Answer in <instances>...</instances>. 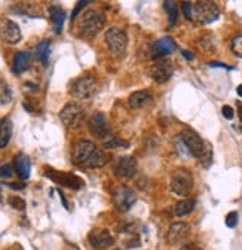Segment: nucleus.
<instances>
[{
  "label": "nucleus",
  "mask_w": 242,
  "mask_h": 250,
  "mask_svg": "<svg viewBox=\"0 0 242 250\" xmlns=\"http://www.w3.org/2000/svg\"><path fill=\"white\" fill-rule=\"evenodd\" d=\"M181 9H183V14H185V17L189 19V21H192L193 18H192V14H193V5L190 3V2H181Z\"/></svg>",
  "instance_id": "473e14b6"
},
{
  "label": "nucleus",
  "mask_w": 242,
  "mask_h": 250,
  "mask_svg": "<svg viewBox=\"0 0 242 250\" xmlns=\"http://www.w3.org/2000/svg\"><path fill=\"white\" fill-rule=\"evenodd\" d=\"M88 241L95 250H106L114 244V238L107 230H94L93 232H89Z\"/></svg>",
  "instance_id": "dca6fc26"
},
{
  "label": "nucleus",
  "mask_w": 242,
  "mask_h": 250,
  "mask_svg": "<svg viewBox=\"0 0 242 250\" xmlns=\"http://www.w3.org/2000/svg\"><path fill=\"white\" fill-rule=\"evenodd\" d=\"M238 219H239L238 213H236V212H230V213L226 216V227L235 228V227L238 225Z\"/></svg>",
  "instance_id": "2f4dec72"
},
{
  "label": "nucleus",
  "mask_w": 242,
  "mask_h": 250,
  "mask_svg": "<svg viewBox=\"0 0 242 250\" xmlns=\"http://www.w3.org/2000/svg\"><path fill=\"white\" fill-rule=\"evenodd\" d=\"M88 130L98 140H106L110 135V125L107 116L103 112H95L88 119Z\"/></svg>",
  "instance_id": "6e6552de"
},
{
  "label": "nucleus",
  "mask_w": 242,
  "mask_h": 250,
  "mask_svg": "<svg viewBox=\"0 0 242 250\" xmlns=\"http://www.w3.org/2000/svg\"><path fill=\"white\" fill-rule=\"evenodd\" d=\"M86 112L85 107L79 103H69L63 107V110L59 112V119H61L63 125L69 130H76L82 125L85 121Z\"/></svg>",
  "instance_id": "20e7f679"
},
{
  "label": "nucleus",
  "mask_w": 242,
  "mask_h": 250,
  "mask_svg": "<svg viewBox=\"0 0 242 250\" xmlns=\"http://www.w3.org/2000/svg\"><path fill=\"white\" fill-rule=\"evenodd\" d=\"M21 38L22 35L19 30V25L9 18L0 17V39L9 45H17L21 40Z\"/></svg>",
  "instance_id": "9d476101"
},
{
  "label": "nucleus",
  "mask_w": 242,
  "mask_h": 250,
  "mask_svg": "<svg viewBox=\"0 0 242 250\" xmlns=\"http://www.w3.org/2000/svg\"><path fill=\"white\" fill-rule=\"evenodd\" d=\"M236 93H238L239 97H242V85H239V87L236 88Z\"/></svg>",
  "instance_id": "ea45409f"
},
{
  "label": "nucleus",
  "mask_w": 242,
  "mask_h": 250,
  "mask_svg": "<svg viewBox=\"0 0 242 250\" xmlns=\"http://www.w3.org/2000/svg\"><path fill=\"white\" fill-rule=\"evenodd\" d=\"M46 177H49L52 182L61 185L64 188H70V189H82L85 186V182L73 174V173H66V172H58V170H52V169H46Z\"/></svg>",
  "instance_id": "1a4fd4ad"
},
{
  "label": "nucleus",
  "mask_w": 242,
  "mask_h": 250,
  "mask_svg": "<svg viewBox=\"0 0 242 250\" xmlns=\"http://www.w3.org/2000/svg\"><path fill=\"white\" fill-rule=\"evenodd\" d=\"M130 143L122 140L120 137H113V135H109L106 140H104V148L106 149H120V148H128Z\"/></svg>",
  "instance_id": "bb28decb"
},
{
  "label": "nucleus",
  "mask_w": 242,
  "mask_h": 250,
  "mask_svg": "<svg viewBox=\"0 0 242 250\" xmlns=\"http://www.w3.org/2000/svg\"><path fill=\"white\" fill-rule=\"evenodd\" d=\"M195 206H196V201H195V200H189V198H186V200H180V201L174 206L172 213H174V216H177V217H183V216L190 214V213L195 210Z\"/></svg>",
  "instance_id": "5701e85b"
},
{
  "label": "nucleus",
  "mask_w": 242,
  "mask_h": 250,
  "mask_svg": "<svg viewBox=\"0 0 242 250\" xmlns=\"http://www.w3.org/2000/svg\"><path fill=\"white\" fill-rule=\"evenodd\" d=\"M190 235V225L186 222H174L167 232V241L174 246L183 243Z\"/></svg>",
  "instance_id": "2eb2a0df"
},
{
  "label": "nucleus",
  "mask_w": 242,
  "mask_h": 250,
  "mask_svg": "<svg viewBox=\"0 0 242 250\" xmlns=\"http://www.w3.org/2000/svg\"><path fill=\"white\" fill-rule=\"evenodd\" d=\"M181 142H183V145L186 146L189 154L192 156L198 158L201 161V164L208 169L211 162H213V151H211V145L206 143L205 140H202V137L190 128L181 133Z\"/></svg>",
  "instance_id": "f257e3e1"
},
{
  "label": "nucleus",
  "mask_w": 242,
  "mask_h": 250,
  "mask_svg": "<svg viewBox=\"0 0 242 250\" xmlns=\"http://www.w3.org/2000/svg\"><path fill=\"white\" fill-rule=\"evenodd\" d=\"M97 91V80L93 76H82L72 83V96L77 100H86Z\"/></svg>",
  "instance_id": "0eeeda50"
},
{
  "label": "nucleus",
  "mask_w": 242,
  "mask_h": 250,
  "mask_svg": "<svg viewBox=\"0 0 242 250\" xmlns=\"http://www.w3.org/2000/svg\"><path fill=\"white\" fill-rule=\"evenodd\" d=\"M238 116H239V121L242 122V103H238Z\"/></svg>",
  "instance_id": "58836bf2"
},
{
  "label": "nucleus",
  "mask_w": 242,
  "mask_h": 250,
  "mask_svg": "<svg viewBox=\"0 0 242 250\" xmlns=\"http://www.w3.org/2000/svg\"><path fill=\"white\" fill-rule=\"evenodd\" d=\"M9 186H11V188H14V189H24V188H25L22 183H11Z\"/></svg>",
  "instance_id": "4c0bfd02"
},
{
  "label": "nucleus",
  "mask_w": 242,
  "mask_h": 250,
  "mask_svg": "<svg viewBox=\"0 0 242 250\" xmlns=\"http://www.w3.org/2000/svg\"><path fill=\"white\" fill-rule=\"evenodd\" d=\"M49 55H51V43L49 40H43L37 45L36 48V57L40 63H43V66L48 64L49 60Z\"/></svg>",
  "instance_id": "393cba45"
},
{
  "label": "nucleus",
  "mask_w": 242,
  "mask_h": 250,
  "mask_svg": "<svg viewBox=\"0 0 242 250\" xmlns=\"http://www.w3.org/2000/svg\"><path fill=\"white\" fill-rule=\"evenodd\" d=\"M49 14H51V19L54 22V32L56 35H59V33H61V30H63L64 21H66V12L61 8L54 6V8H51Z\"/></svg>",
  "instance_id": "b1692460"
},
{
  "label": "nucleus",
  "mask_w": 242,
  "mask_h": 250,
  "mask_svg": "<svg viewBox=\"0 0 242 250\" xmlns=\"http://www.w3.org/2000/svg\"><path fill=\"white\" fill-rule=\"evenodd\" d=\"M8 203H9V206L12 209L18 210V212H24L25 210V201L21 197H9Z\"/></svg>",
  "instance_id": "c756f323"
},
{
  "label": "nucleus",
  "mask_w": 242,
  "mask_h": 250,
  "mask_svg": "<svg viewBox=\"0 0 242 250\" xmlns=\"http://www.w3.org/2000/svg\"><path fill=\"white\" fill-rule=\"evenodd\" d=\"M164 8L168 14V19H169V25H175L177 22V18H178V8H177V3L174 0H165L164 2Z\"/></svg>",
  "instance_id": "a878e982"
},
{
  "label": "nucleus",
  "mask_w": 242,
  "mask_h": 250,
  "mask_svg": "<svg viewBox=\"0 0 242 250\" xmlns=\"http://www.w3.org/2000/svg\"><path fill=\"white\" fill-rule=\"evenodd\" d=\"M177 49L175 42L171 38H162L153 45V58H164Z\"/></svg>",
  "instance_id": "f3484780"
},
{
  "label": "nucleus",
  "mask_w": 242,
  "mask_h": 250,
  "mask_svg": "<svg viewBox=\"0 0 242 250\" xmlns=\"http://www.w3.org/2000/svg\"><path fill=\"white\" fill-rule=\"evenodd\" d=\"M8 250H22V249H21V247H19L18 244H15V246H12V247H9Z\"/></svg>",
  "instance_id": "a19ab883"
},
{
  "label": "nucleus",
  "mask_w": 242,
  "mask_h": 250,
  "mask_svg": "<svg viewBox=\"0 0 242 250\" xmlns=\"http://www.w3.org/2000/svg\"><path fill=\"white\" fill-rule=\"evenodd\" d=\"M12 100V93L11 88L6 85L5 82H0V106H6Z\"/></svg>",
  "instance_id": "cd10ccee"
},
{
  "label": "nucleus",
  "mask_w": 242,
  "mask_h": 250,
  "mask_svg": "<svg viewBox=\"0 0 242 250\" xmlns=\"http://www.w3.org/2000/svg\"><path fill=\"white\" fill-rule=\"evenodd\" d=\"M95 145L89 140H80L77 143L73 145V149H72V161L73 164L76 165H85L86 161L91 158V155L94 154L95 151Z\"/></svg>",
  "instance_id": "ddd939ff"
},
{
  "label": "nucleus",
  "mask_w": 242,
  "mask_h": 250,
  "mask_svg": "<svg viewBox=\"0 0 242 250\" xmlns=\"http://www.w3.org/2000/svg\"><path fill=\"white\" fill-rule=\"evenodd\" d=\"M137 201L135 192L128 186H120L113 192V203L119 212H128Z\"/></svg>",
  "instance_id": "9b49d317"
},
{
  "label": "nucleus",
  "mask_w": 242,
  "mask_h": 250,
  "mask_svg": "<svg viewBox=\"0 0 242 250\" xmlns=\"http://www.w3.org/2000/svg\"><path fill=\"white\" fill-rule=\"evenodd\" d=\"M169 185L174 193H177L180 197H185L193 189V176L186 169H177L171 174Z\"/></svg>",
  "instance_id": "423d86ee"
},
{
  "label": "nucleus",
  "mask_w": 242,
  "mask_h": 250,
  "mask_svg": "<svg viewBox=\"0 0 242 250\" xmlns=\"http://www.w3.org/2000/svg\"><path fill=\"white\" fill-rule=\"evenodd\" d=\"M15 164V172L19 176L21 180H27L30 177V172H32V164H30V158L25 154H18L14 159Z\"/></svg>",
  "instance_id": "a211bd4d"
},
{
  "label": "nucleus",
  "mask_w": 242,
  "mask_h": 250,
  "mask_svg": "<svg viewBox=\"0 0 242 250\" xmlns=\"http://www.w3.org/2000/svg\"><path fill=\"white\" fill-rule=\"evenodd\" d=\"M152 100H153L152 94H150L149 91H146V90H143V91L132 93L130 96V98H128V104L132 109H143V107H146V106H149L150 103H152Z\"/></svg>",
  "instance_id": "6ab92c4d"
},
{
  "label": "nucleus",
  "mask_w": 242,
  "mask_h": 250,
  "mask_svg": "<svg viewBox=\"0 0 242 250\" xmlns=\"http://www.w3.org/2000/svg\"><path fill=\"white\" fill-rule=\"evenodd\" d=\"M220 17V8L214 0H198L193 5V14L192 21H196L199 24H211L217 21Z\"/></svg>",
  "instance_id": "7ed1b4c3"
},
{
  "label": "nucleus",
  "mask_w": 242,
  "mask_h": 250,
  "mask_svg": "<svg viewBox=\"0 0 242 250\" xmlns=\"http://www.w3.org/2000/svg\"><path fill=\"white\" fill-rule=\"evenodd\" d=\"M222 112H223V116H224L226 119H232V118H233V115H235L233 109H232L230 106H223Z\"/></svg>",
  "instance_id": "f704fd0d"
},
{
  "label": "nucleus",
  "mask_w": 242,
  "mask_h": 250,
  "mask_svg": "<svg viewBox=\"0 0 242 250\" xmlns=\"http://www.w3.org/2000/svg\"><path fill=\"white\" fill-rule=\"evenodd\" d=\"M104 24H106L104 14L95 9H89L82 17H79L77 32L83 38H94L103 30Z\"/></svg>",
  "instance_id": "f03ea898"
},
{
  "label": "nucleus",
  "mask_w": 242,
  "mask_h": 250,
  "mask_svg": "<svg viewBox=\"0 0 242 250\" xmlns=\"http://www.w3.org/2000/svg\"><path fill=\"white\" fill-rule=\"evenodd\" d=\"M183 57L187 58V60H193V58H195V55H193L192 52H189V51H183Z\"/></svg>",
  "instance_id": "e433bc0d"
},
{
  "label": "nucleus",
  "mask_w": 242,
  "mask_h": 250,
  "mask_svg": "<svg viewBox=\"0 0 242 250\" xmlns=\"http://www.w3.org/2000/svg\"><path fill=\"white\" fill-rule=\"evenodd\" d=\"M174 73V66L169 60L167 58H161L159 61H156L152 69H150V76L152 79L158 83H165L171 79Z\"/></svg>",
  "instance_id": "4468645a"
},
{
  "label": "nucleus",
  "mask_w": 242,
  "mask_h": 250,
  "mask_svg": "<svg viewBox=\"0 0 242 250\" xmlns=\"http://www.w3.org/2000/svg\"><path fill=\"white\" fill-rule=\"evenodd\" d=\"M12 137V121L9 118H3L0 121V149L8 146Z\"/></svg>",
  "instance_id": "aec40b11"
},
{
  "label": "nucleus",
  "mask_w": 242,
  "mask_h": 250,
  "mask_svg": "<svg viewBox=\"0 0 242 250\" xmlns=\"http://www.w3.org/2000/svg\"><path fill=\"white\" fill-rule=\"evenodd\" d=\"M109 161V156L104 151L101 149H95L94 154L91 155V158L86 161L85 167H88V169H101V167H104Z\"/></svg>",
  "instance_id": "4be33fe9"
},
{
  "label": "nucleus",
  "mask_w": 242,
  "mask_h": 250,
  "mask_svg": "<svg viewBox=\"0 0 242 250\" xmlns=\"http://www.w3.org/2000/svg\"><path fill=\"white\" fill-rule=\"evenodd\" d=\"M232 51L236 57L242 58V35H238L232 39Z\"/></svg>",
  "instance_id": "c85d7f7f"
},
{
  "label": "nucleus",
  "mask_w": 242,
  "mask_h": 250,
  "mask_svg": "<svg viewBox=\"0 0 242 250\" xmlns=\"http://www.w3.org/2000/svg\"><path fill=\"white\" fill-rule=\"evenodd\" d=\"M91 2H93V0H80V2L76 5V8L73 9V12H72V19H76L77 15L80 14V11H82L86 5H89Z\"/></svg>",
  "instance_id": "72a5a7b5"
},
{
  "label": "nucleus",
  "mask_w": 242,
  "mask_h": 250,
  "mask_svg": "<svg viewBox=\"0 0 242 250\" xmlns=\"http://www.w3.org/2000/svg\"><path fill=\"white\" fill-rule=\"evenodd\" d=\"M0 201H3V198H2V192H0Z\"/></svg>",
  "instance_id": "79ce46f5"
},
{
  "label": "nucleus",
  "mask_w": 242,
  "mask_h": 250,
  "mask_svg": "<svg viewBox=\"0 0 242 250\" xmlns=\"http://www.w3.org/2000/svg\"><path fill=\"white\" fill-rule=\"evenodd\" d=\"M137 161L132 156H122L119 158L113 167V172L116 174V177L122 179V180H130L132 177H135L137 174Z\"/></svg>",
  "instance_id": "f8f14e48"
},
{
  "label": "nucleus",
  "mask_w": 242,
  "mask_h": 250,
  "mask_svg": "<svg viewBox=\"0 0 242 250\" xmlns=\"http://www.w3.org/2000/svg\"><path fill=\"white\" fill-rule=\"evenodd\" d=\"M14 176V167L11 164H3L0 167V177L2 179H11Z\"/></svg>",
  "instance_id": "7c9ffc66"
},
{
  "label": "nucleus",
  "mask_w": 242,
  "mask_h": 250,
  "mask_svg": "<svg viewBox=\"0 0 242 250\" xmlns=\"http://www.w3.org/2000/svg\"><path fill=\"white\" fill-rule=\"evenodd\" d=\"M30 64H32V54L25 52V51L18 52L15 55V60H14V72L15 73H22L30 67Z\"/></svg>",
  "instance_id": "412c9836"
},
{
  "label": "nucleus",
  "mask_w": 242,
  "mask_h": 250,
  "mask_svg": "<svg viewBox=\"0 0 242 250\" xmlns=\"http://www.w3.org/2000/svg\"><path fill=\"white\" fill-rule=\"evenodd\" d=\"M180 250H202L201 247H198L196 244H193V243H187V244H185L183 247H181Z\"/></svg>",
  "instance_id": "c9c22d12"
},
{
  "label": "nucleus",
  "mask_w": 242,
  "mask_h": 250,
  "mask_svg": "<svg viewBox=\"0 0 242 250\" xmlns=\"http://www.w3.org/2000/svg\"><path fill=\"white\" fill-rule=\"evenodd\" d=\"M106 45L116 57H124L128 48V36L119 27H112L106 32Z\"/></svg>",
  "instance_id": "39448f33"
}]
</instances>
